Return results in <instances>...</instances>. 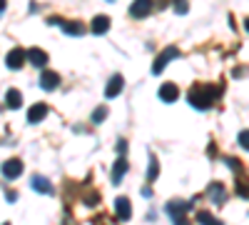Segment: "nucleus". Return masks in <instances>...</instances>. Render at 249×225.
Here are the masks:
<instances>
[{
	"instance_id": "3",
	"label": "nucleus",
	"mask_w": 249,
	"mask_h": 225,
	"mask_svg": "<svg viewBox=\"0 0 249 225\" xmlns=\"http://www.w3.org/2000/svg\"><path fill=\"white\" fill-rule=\"evenodd\" d=\"M175 58H179V48H175V45H170V48H164L160 55H157V60H155V65H152V75H160L164 68H167V63H172Z\"/></svg>"
},
{
	"instance_id": "28",
	"label": "nucleus",
	"mask_w": 249,
	"mask_h": 225,
	"mask_svg": "<svg viewBox=\"0 0 249 225\" xmlns=\"http://www.w3.org/2000/svg\"><path fill=\"white\" fill-rule=\"evenodd\" d=\"M5 200H8V203H15V200H18V195H15V190H10V193H5Z\"/></svg>"
},
{
	"instance_id": "11",
	"label": "nucleus",
	"mask_w": 249,
	"mask_h": 225,
	"mask_svg": "<svg viewBox=\"0 0 249 225\" xmlns=\"http://www.w3.org/2000/svg\"><path fill=\"white\" fill-rule=\"evenodd\" d=\"M122 88H124V78L120 75V73H115L110 80H107V88H105V95L107 98H117L120 93H122Z\"/></svg>"
},
{
	"instance_id": "26",
	"label": "nucleus",
	"mask_w": 249,
	"mask_h": 225,
	"mask_svg": "<svg viewBox=\"0 0 249 225\" xmlns=\"http://www.w3.org/2000/svg\"><path fill=\"white\" fill-rule=\"evenodd\" d=\"M172 220V225H192L190 220H187V215H179V218H170Z\"/></svg>"
},
{
	"instance_id": "31",
	"label": "nucleus",
	"mask_w": 249,
	"mask_h": 225,
	"mask_svg": "<svg viewBox=\"0 0 249 225\" xmlns=\"http://www.w3.org/2000/svg\"><path fill=\"white\" fill-rule=\"evenodd\" d=\"M3 225H10V223H3Z\"/></svg>"
},
{
	"instance_id": "23",
	"label": "nucleus",
	"mask_w": 249,
	"mask_h": 225,
	"mask_svg": "<svg viewBox=\"0 0 249 225\" xmlns=\"http://www.w3.org/2000/svg\"><path fill=\"white\" fill-rule=\"evenodd\" d=\"M175 3V13L177 15H184L187 10H190V3H187V0H172Z\"/></svg>"
},
{
	"instance_id": "21",
	"label": "nucleus",
	"mask_w": 249,
	"mask_h": 225,
	"mask_svg": "<svg viewBox=\"0 0 249 225\" xmlns=\"http://www.w3.org/2000/svg\"><path fill=\"white\" fill-rule=\"evenodd\" d=\"M197 220H199V225H224V220L214 218L212 213H207V210H199L197 213Z\"/></svg>"
},
{
	"instance_id": "18",
	"label": "nucleus",
	"mask_w": 249,
	"mask_h": 225,
	"mask_svg": "<svg viewBox=\"0 0 249 225\" xmlns=\"http://www.w3.org/2000/svg\"><path fill=\"white\" fill-rule=\"evenodd\" d=\"M5 103H8V108H10V110L23 108V95H20V90L10 88V90H8V95H5Z\"/></svg>"
},
{
	"instance_id": "6",
	"label": "nucleus",
	"mask_w": 249,
	"mask_h": 225,
	"mask_svg": "<svg viewBox=\"0 0 249 225\" xmlns=\"http://www.w3.org/2000/svg\"><path fill=\"white\" fill-rule=\"evenodd\" d=\"M23 170H25V165H23V160H20V158H10V160L3 163V175L8 180L20 178V175H23Z\"/></svg>"
},
{
	"instance_id": "13",
	"label": "nucleus",
	"mask_w": 249,
	"mask_h": 225,
	"mask_svg": "<svg viewBox=\"0 0 249 225\" xmlns=\"http://www.w3.org/2000/svg\"><path fill=\"white\" fill-rule=\"evenodd\" d=\"M127 170H130V163L124 160V158H117V160H115V165H112V185H120Z\"/></svg>"
},
{
	"instance_id": "24",
	"label": "nucleus",
	"mask_w": 249,
	"mask_h": 225,
	"mask_svg": "<svg viewBox=\"0 0 249 225\" xmlns=\"http://www.w3.org/2000/svg\"><path fill=\"white\" fill-rule=\"evenodd\" d=\"M97 203H100V195H97L95 190H90V193L85 195V205H97Z\"/></svg>"
},
{
	"instance_id": "27",
	"label": "nucleus",
	"mask_w": 249,
	"mask_h": 225,
	"mask_svg": "<svg viewBox=\"0 0 249 225\" xmlns=\"http://www.w3.org/2000/svg\"><path fill=\"white\" fill-rule=\"evenodd\" d=\"M124 150H127V143H124V140H117V153H120V158H124Z\"/></svg>"
},
{
	"instance_id": "9",
	"label": "nucleus",
	"mask_w": 249,
	"mask_h": 225,
	"mask_svg": "<svg viewBox=\"0 0 249 225\" xmlns=\"http://www.w3.org/2000/svg\"><path fill=\"white\" fill-rule=\"evenodd\" d=\"M25 60H30V65H35V68H45L48 53L43 48H30V50H25Z\"/></svg>"
},
{
	"instance_id": "14",
	"label": "nucleus",
	"mask_w": 249,
	"mask_h": 225,
	"mask_svg": "<svg viewBox=\"0 0 249 225\" xmlns=\"http://www.w3.org/2000/svg\"><path fill=\"white\" fill-rule=\"evenodd\" d=\"M48 113H50V108H48L45 103H35V105L30 108V113H28V123H30V125H35V123L45 120Z\"/></svg>"
},
{
	"instance_id": "30",
	"label": "nucleus",
	"mask_w": 249,
	"mask_h": 225,
	"mask_svg": "<svg viewBox=\"0 0 249 225\" xmlns=\"http://www.w3.org/2000/svg\"><path fill=\"white\" fill-rule=\"evenodd\" d=\"M244 30H247V33H249V18H247V20H244Z\"/></svg>"
},
{
	"instance_id": "1",
	"label": "nucleus",
	"mask_w": 249,
	"mask_h": 225,
	"mask_svg": "<svg viewBox=\"0 0 249 225\" xmlns=\"http://www.w3.org/2000/svg\"><path fill=\"white\" fill-rule=\"evenodd\" d=\"M222 95V85H210V83H197L187 93V100L195 110H210L214 100Z\"/></svg>"
},
{
	"instance_id": "12",
	"label": "nucleus",
	"mask_w": 249,
	"mask_h": 225,
	"mask_svg": "<svg viewBox=\"0 0 249 225\" xmlns=\"http://www.w3.org/2000/svg\"><path fill=\"white\" fill-rule=\"evenodd\" d=\"M115 213H117L120 220H130L132 218V203H130V198H117L115 200Z\"/></svg>"
},
{
	"instance_id": "16",
	"label": "nucleus",
	"mask_w": 249,
	"mask_h": 225,
	"mask_svg": "<svg viewBox=\"0 0 249 225\" xmlns=\"http://www.w3.org/2000/svg\"><path fill=\"white\" fill-rule=\"evenodd\" d=\"M177 98H179V88L175 83H164L160 88V100H162V103H175Z\"/></svg>"
},
{
	"instance_id": "7",
	"label": "nucleus",
	"mask_w": 249,
	"mask_h": 225,
	"mask_svg": "<svg viewBox=\"0 0 249 225\" xmlns=\"http://www.w3.org/2000/svg\"><path fill=\"white\" fill-rule=\"evenodd\" d=\"M152 8H155V0H135V3L130 5V15L142 20V18H147L152 13Z\"/></svg>"
},
{
	"instance_id": "22",
	"label": "nucleus",
	"mask_w": 249,
	"mask_h": 225,
	"mask_svg": "<svg viewBox=\"0 0 249 225\" xmlns=\"http://www.w3.org/2000/svg\"><path fill=\"white\" fill-rule=\"evenodd\" d=\"M105 118H107V108H105V105H100V108L92 113V123H95V125H100V123L105 120Z\"/></svg>"
},
{
	"instance_id": "25",
	"label": "nucleus",
	"mask_w": 249,
	"mask_h": 225,
	"mask_svg": "<svg viewBox=\"0 0 249 225\" xmlns=\"http://www.w3.org/2000/svg\"><path fill=\"white\" fill-rule=\"evenodd\" d=\"M237 140H239V145H242L244 150H249V130H242Z\"/></svg>"
},
{
	"instance_id": "19",
	"label": "nucleus",
	"mask_w": 249,
	"mask_h": 225,
	"mask_svg": "<svg viewBox=\"0 0 249 225\" xmlns=\"http://www.w3.org/2000/svg\"><path fill=\"white\" fill-rule=\"evenodd\" d=\"M157 175H160V160H157L155 153H150V158H147V180L152 183V180H157Z\"/></svg>"
},
{
	"instance_id": "2",
	"label": "nucleus",
	"mask_w": 249,
	"mask_h": 225,
	"mask_svg": "<svg viewBox=\"0 0 249 225\" xmlns=\"http://www.w3.org/2000/svg\"><path fill=\"white\" fill-rule=\"evenodd\" d=\"M48 23L50 25H60L62 30H65L68 35H85L88 33V28H85V23H80V20H62V18H48Z\"/></svg>"
},
{
	"instance_id": "20",
	"label": "nucleus",
	"mask_w": 249,
	"mask_h": 225,
	"mask_svg": "<svg viewBox=\"0 0 249 225\" xmlns=\"http://www.w3.org/2000/svg\"><path fill=\"white\" fill-rule=\"evenodd\" d=\"M234 188H237V193H239L242 198H249V180H247V175H244V173H237V183H234Z\"/></svg>"
},
{
	"instance_id": "15",
	"label": "nucleus",
	"mask_w": 249,
	"mask_h": 225,
	"mask_svg": "<svg viewBox=\"0 0 249 225\" xmlns=\"http://www.w3.org/2000/svg\"><path fill=\"white\" fill-rule=\"evenodd\" d=\"M40 88L43 90H55V88H60V75L57 73H53V70H45L43 75H40Z\"/></svg>"
},
{
	"instance_id": "17",
	"label": "nucleus",
	"mask_w": 249,
	"mask_h": 225,
	"mask_svg": "<svg viewBox=\"0 0 249 225\" xmlns=\"http://www.w3.org/2000/svg\"><path fill=\"white\" fill-rule=\"evenodd\" d=\"M107 30H110V18H107V15L92 18V25H90V33H92V35H105Z\"/></svg>"
},
{
	"instance_id": "5",
	"label": "nucleus",
	"mask_w": 249,
	"mask_h": 225,
	"mask_svg": "<svg viewBox=\"0 0 249 225\" xmlns=\"http://www.w3.org/2000/svg\"><path fill=\"white\" fill-rule=\"evenodd\" d=\"M195 200H167V205H164V210H167L170 218H179V215H187L192 210Z\"/></svg>"
},
{
	"instance_id": "10",
	"label": "nucleus",
	"mask_w": 249,
	"mask_h": 225,
	"mask_svg": "<svg viewBox=\"0 0 249 225\" xmlns=\"http://www.w3.org/2000/svg\"><path fill=\"white\" fill-rule=\"evenodd\" d=\"M30 185H33V190L40 193V195H53V183H50L48 178H43V175H33V178H30Z\"/></svg>"
},
{
	"instance_id": "4",
	"label": "nucleus",
	"mask_w": 249,
	"mask_h": 225,
	"mask_svg": "<svg viewBox=\"0 0 249 225\" xmlns=\"http://www.w3.org/2000/svg\"><path fill=\"white\" fill-rule=\"evenodd\" d=\"M207 198H210L214 205L219 208V205H224V203H227L230 193H227V185H224V183L217 180V183H210V188H207Z\"/></svg>"
},
{
	"instance_id": "29",
	"label": "nucleus",
	"mask_w": 249,
	"mask_h": 225,
	"mask_svg": "<svg viewBox=\"0 0 249 225\" xmlns=\"http://www.w3.org/2000/svg\"><path fill=\"white\" fill-rule=\"evenodd\" d=\"M5 8H8V0H0V18H3V13H5Z\"/></svg>"
},
{
	"instance_id": "8",
	"label": "nucleus",
	"mask_w": 249,
	"mask_h": 225,
	"mask_svg": "<svg viewBox=\"0 0 249 225\" xmlns=\"http://www.w3.org/2000/svg\"><path fill=\"white\" fill-rule=\"evenodd\" d=\"M5 65L10 68V70H20L25 65V50L23 48H13L10 53H8V58H5Z\"/></svg>"
}]
</instances>
